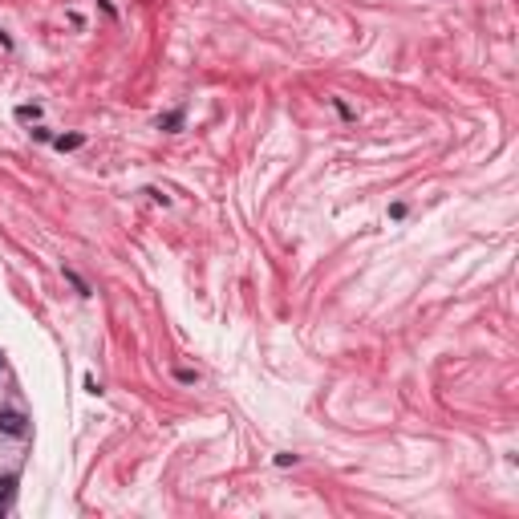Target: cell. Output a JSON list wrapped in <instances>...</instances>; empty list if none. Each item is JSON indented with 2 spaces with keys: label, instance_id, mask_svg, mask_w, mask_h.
<instances>
[{
  "label": "cell",
  "instance_id": "obj_5",
  "mask_svg": "<svg viewBox=\"0 0 519 519\" xmlns=\"http://www.w3.org/2000/svg\"><path fill=\"white\" fill-rule=\"evenodd\" d=\"M13 487H17V479H13V474H4V479H0V499L13 495Z\"/></svg>",
  "mask_w": 519,
  "mask_h": 519
},
{
  "label": "cell",
  "instance_id": "obj_8",
  "mask_svg": "<svg viewBox=\"0 0 519 519\" xmlns=\"http://www.w3.org/2000/svg\"><path fill=\"white\" fill-rule=\"evenodd\" d=\"M0 365H4V361H0Z\"/></svg>",
  "mask_w": 519,
  "mask_h": 519
},
{
  "label": "cell",
  "instance_id": "obj_4",
  "mask_svg": "<svg viewBox=\"0 0 519 519\" xmlns=\"http://www.w3.org/2000/svg\"><path fill=\"white\" fill-rule=\"evenodd\" d=\"M17 118H21V122H37V118H41V106H21Z\"/></svg>",
  "mask_w": 519,
  "mask_h": 519
},
{
  "label": "cell",
  "instance_id": "obj_3",
  "mask_svg": "<svg viewBox=\"0 0 519 519\" xmlns=\"http://www.w3.org/2000/svg\"><path fill=\"white\" fill-rule=\"evenodd\" d=\"M65 280H70L73 288H77V292H81V296H90V284L81 280V276H77V272H73V268H65Z\"/></svg>",
  "mask_w": 519,
  "mask_h": 519
},
{
  "label": "cell",
  "instance_id": "obj_2",
  "mask_svg": "<svg viewBox=\"0 0 519 519\" xmlns=\"http://www.w3.org/2000/svg\"><path fill=\"white\" fill-rule=\"evenodd\" d=\"M81 134H61V138H53V146H57V150H77V146H81Z\"/></svg>",
  "mask_w": 519,
  "mask_h": 519
},
{
  "label": "cell",
  "instance_id": "obj_1",
  "mask_svg": "<svg viewBox=\"0 0 519 519\" xmlns=\"http://www.w3.org/2000/svg\"><path fill=\"white\" fill-rule=\"evenodd\" d=\"M0 434H8V438H24V434H29V418L17 414V410H0Z\"/></svg>",
  "mask_w": 519,
  "mask_h": 519
},
{
  "label": "cell",
  "instance_id": "obj_6",
  "mask_svg": "<svg viewBox=\"0 0 519 519\" xmlns=\"http://www.w3.org/2000/svg\"><path fill=\"white\" fill-rule=\"evenodd\" d=\"M179 122H183V114H179V110H175V114H166V118H159V126H163V130H175V126H179Z\"/></svg>",
  "mask_w": 519,
  "mask_h": 519
},
{
  "label": "cell",
  "instance_id": "obj_7",
  "mask_svg": "<svg viewBox=\"0 0 519 519\" xmlns=\"http://www.w3.org/2000/svg\"><path fill=\"white\" fill-rule=\"evenodd\" d=\"M175 378L183 381V385H195V374H191V369H175Z\"/></svg>",
  "mask_w": 519,
  "mask_h": 519
}]
</instances>
